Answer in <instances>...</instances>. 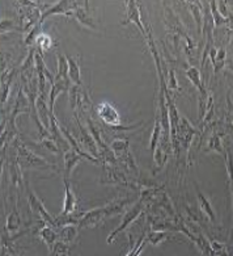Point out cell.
<instances>
[{
    "label": "cell",
    "instance_id": "2e32d148",
    "mask_svg": "<svg viewBox=\"0 0 233 256\" xmlns=\"http://www.w3.org/2000/svg\"><path fill=\"white\" fill-rule=\"evenodd\" d=\"M35 111H37V116H38L39 121L50 130V116H51V112H50V108L47 107L46 99H45V95H38V99L35 101Z\"/></svg>",
    "mask_w": 233,
    "mask_h": 256
},
{
    "label": "cell",
    "instance_id": "7a4b0ae2",
    "mask_svg": "<svg viewBox=\"0 0 233 256\" xmlns=\"http://www.w3.org/2000/svg\"><path fill=\"white\" fill-rule=\"evenodd\" d=\"M111 151L114 153L118 165L122 167L123 170L129 173H134L138 175L139 169L135 162V158L133 155L130 150V145L127 139H122V138H115L114 141H111L110 143Z\"/></svg>",
    "mask_w": 233,
    "mask_h": 256
},
{
    "label": "cell",
    "instance_id": "9c48e42d",
    "mask_svg": "<svg viewBox=\"0 0 233 256\" xmlns=\"http://www.w3.org/2000/svg\"><path fill=\"white\" fill-rule=\"evenodd\" d=\"M76 120H77V125H79V130H80L79 142L81 143V147H83V150H84L85 153H88L89 155H92V157L97 158L99 161H101V158H100L99 146H97V143H96L93 135L91 134L89 129H87V128L83 127V124L80 123V119H79L77 116H76Z\"/></svg>",
    "mask_w": 233,
    "mask_h": 256
},
{
    "label": "cell",
    "instance_id": "44dd1931",
    "mask_svg": "<svg viewBox=\"0 0 233 256\" xmlns=\"http://www.w3.org/2000/svg\"><path fill=\"white\" fill-rule=\"evenodd\" d=\"M195 188H197V193H198V201H199V205H200V209H202V212L206 214L207 217L210 218L211 221L216 222V214H215L214 208H212V205H211L210 200L207 199L206 196L203 195L197 184H195Z\"/></svg>",
    "mask_w": 233,
    "mask_h": 256
},
{
    "label": "cell",
    "instance_id": "7c38bea8",
    "mask_svg": "<svg viewBox=\"0 0 233 256\" xmlns=\"http://www.w3.org/2000/svg\"><path fill=\"white\" fill-rule=\"evenodd\" d=\"M77 200L76 196L73 195V191L69 185V180L65 179V204L61 212V215H71L76 211Z\"/></svg>",
    "mask_w": 233,
    "mask_h": 256
},
{
    "label": "cell",
    "instance_id": "83f0119b",
    "mask_svg": "<svg viewBox=\"0 0 233 256\" xmlns=\"http://www.w3.org/2000/svg\"><path fill=\"white\" fill-rule=\"evenodd\" d=\"M207 150L208 151H216L219 154H223V146H222V141H220V135H219L216 131L211 134V137L208 138L207 141Z\"/></svg>",
    "mask_w": 233,
    "mask_h": 256
},
{
    "label": "cell",
    "instance_id": "4316f807",
    "mask_svg": "<svg viewBox=\"0 0 233 256\" xmlns=\"http://www.w3.org/2000/svg\"><path fill=\"white\" fill-rule=\"evenodd\" d=\"M20 225H21V218H20V214L19 212H12L7 218V222H5V230L7 231H16V230L19 229Z\"/></svg>",
    "mask_w": 233,
    "mask_h": 256
},
{
    "label": "cell",
    "instance_id": "7402d4cb",
    "mask_svg": "<svg viewBox=\"0 0 233 256\" xmlns=\"http://www.w3.org/2000/svg\"><path fill=\"white\" fill-rule=\"evenodd\" d=\"M62 243L68 245L71 242L75 241V238L77 237V227L75 225H65L59 231V235Z\"/></svg>",
    "mask_w": 233,
    "mask_h": 256
},
{
    "label": "cell",
    "instance_id": "d6986e66",
    "mask_svg": "<svg viewBox=\"0 0 233 256\" xmlns=\"http://www.w3.org/2000/svg\"><path fill=\"white\" fill-rule=\"evenodd\" d=\"M210 57L211 62L214 65V74H216L223 69V66L226 63V58H227V51L226 49H216L212 46V49L210 50Z\"/></svg>",
    "mask_w": 233,
    "mask_h": 256
},
{
    "label": "cell",
    "instance_id": "4fadbf2b",
    "mask_svg": "<svg viewBox=\"0 0 233 256\" xmlns=\"http://www.w3.org/2000/svg\"><path fill=\"white\" fill-rule=\"evenodd\" d=\"M81 159H84V157L77 153L76 150H73L72 147H69L67 151H65V179L69 180L73 169L80 163Z\"/></svg>",
    "mask_w": 233,
    "mask_h": 256
},
{
    "label": "cell",
    "instance_id": "5b68a950",
    "mask_svg": "<svg viewBox=\"0 0 233 256\" xmlns=\"http://www.w3.org/2000/svg\"><path fill=\"white\" fill-rule=\"evenodd\" d=\"M25 188H27L28 201H29V207H31L32 212L34 214H37V215L45 222V225L57 226V219L51 217V214L46 211V208H45V205L42 204V201L38 199V196L35 195V192L32 189L28 181L25 183Z\"/></svg>",
    "mask_w": 233,
    "mask_h": 256
},
{
    "label": "cell",
    "instance_id": "9a60e30c",
    "mask_svg": "<svg viewBox=\"0 0 233 256\" xmlns=\"http://www.w3.org/2000/svg\"><path fill=\"white\" fill-rule=\"evenodd\" d=\"M87 4H88V1H81L80 5L76 8V11L72 13V16L77 20V23L80 24V25H83V27H87V28H91V29L96 31L97 28H96L95 23H93L92 17H91V15H89L88 12H87V9H85V7L88 8Z\"/></svg>",
    "mask_w": 233,
    "mask_h": 256
},
{
    "label": "cell",
    "instance_id": "ba28073f",
    "mask_svg": "<svg viewBox=\"0 0 233 256\" xmlns=\"http://www.w3.org/2000/svg\"><path fill=\"white\" fill-rule=\"evenodd\" d=\"M107 218V212L106 207L96 208V209H92V211L87 212L79 218V222L77 225L80 229H84V227H95V226L101 225L103 222V219Z\"/></svg>",
    "mask_w": 233,
    "mask_h": 256
},
{
    "label": "cell",
    "instance_id": "e575fe53",
    "mask_svg": "<svg viewBox=\"0 0 233 256\" xmlns=\"http://www.w3.org/2000/svg\"><path fill=\"white\" fill-rule=\"evenodd\" d=\"M165 85H166V89L170 91H178V83H177L176 74H174V70H169V78L168 82H165Z\"/></svg>",
    "mask_w": 233,
    "mask_h": 256
},
{
    "label": "cell",
    "instance_id": "836d02e7",
    "mask_svg": "<svg viewBox=\"0 0 233 256\" xmlns=\"http://www.w3.org/2000/svg\"><path fill=\"white\" fill-rule=\"evenodd\" d=\"M41 145L45 146V149H47V150H49V151H51V153L58 154V153H59V151H61V149L58 147L57 142L54 141L53 137L43 138V139H41Z\"/></svg>",
    "mask_w": 233,
    "mask_h": 256
},
{
    "label": "cell",
    "instance_id": "484cf974",
    "mask_svg": "<svg viewBox=\"0 0 233 256\" xmlns=\"http://www.w3.org/2000/svg\"><path fill=\"white\" fill-rule=\"evenodd\" d=\"M169 237V234L166 231H160V230H151L147 234V242H149L152 246H159L160 243Z\"/></svg>",
    "mask_w": 233,
    "mask_h": 256
},
{
    "label": "cell",
    "instance_id": "f546056e",
    "mask_svg": "<svg viewBox=\"0 0 233 256\" xmlns=\"http://www.w3.org/2000/svg\"><path fill=\"white\" fill-rule=\"evenodd\" d=\"M191 15L194 17L195 23H197V28H198V33H202V9L199 7L198 3H191L190 5Z\"/></svg>",
    "mask_w": 233,
    "mask_h": 256
},
{
    "label": "cell",
    "instance_id": "603a6c76",
    "mask_svg": "<svg viewBox=\"0 0 233 256\" xmlns=\"http://www.w3.org/2000/svg\"><path fill=\"white\" fill-rule=\"evenodd\" d=\"M55 79H63V81H69L68 79V62L67 57L58 54V70L55 74Z\"/></svg>",
    "mask_w": 233,
    "mask_h": 256
},
{
    "label": "cell",
    "instance_id": "52a82bcc",
    "mask_svg": "<svg viewBox=\"0 0 233 256\" xmlns=\"http://www.w3.org/2000/svg\"><path fill=\"white\" fill-rule=\"evenodd\" d=\"M81 1H72V0H62L58 1L55 5H51L42 13L41 17V24L47 20L50 16L54 15H66V16H72V13L76 11V8L80 5Z\"/></svg>",
    "mask_w": 233,
    "mask_h": 256
},
{
    "label": "cell",
    "instance_id": "d4e9b609",
    "mask_svg": "<svg viewBox=\"0 0 233 256\" xmlns=\"http://www.w3.org/2000/svg\"><path fill=\"white\" fill-rule=\"evenodd\" d=\"M168 147H165L163 143L160 142V145L159 147L156 149V151L153 153V161H155V171H157L159 169L163 167V165L165 163L166 161V158H168Z\"/></svg>",
    "mask_w": 233,
    "mask_h": 256
},
{
    "label": "cell",
    "instance_id": "4dcf8cb0",
    "mask_svg": "<svg viewBox=\"0 0 233 256\" xmlns=\"http://www.w3.org/2000/svg\"><path fill=\"white\" fill-rule=\"evenodd\" d=\"M211 11H212V19H214L215 25H222V24H228L230 21L219 12L218 1H211Z\"/></svg>",
    "mask_w": 233,
    "mask_h": 256
},
{
    "label": "cell",
    "instance_id": "e0dca14e",
    "mask_svg": "<svg viewBox=\"0 0 233 256\" xmlns=\"http://www.w3.org/2000/svg\"><path fill=\"white\" fill-rule=\"evenodd\" d=\"M130 203H133L131 199H118L106 204L105 207H106L107 217H113V215H117V214H125L127 212V205Z\"/></svg>",
    "mask_w": 233,
    "mask_h": 256
},
{
    "label": "cell",
    "instance_id": "1f68e13d",
    "mask_svg": "<svg viewBox=\"0 0 233 256\" xmlns=\"http://www.w3.org/2000/svg\"><path fill=\"white\" fill-rule=\"evenodd\" d=\"M145 245H147V234H143L140 239L136 242V245L131 249V251L126 256H140L141 253H143V250H144Z\"/></svg>",
    "mask_w": 233,
    "mask_h": 256
},
{
    "label": "cell",
    "instance_id": "5bb4252c",
    "mask_svg": "<svg viewBox=\"0 0 233 256\" xmlns=\"http://www.w3.org/2000/svg\"><path fill=\"white\" fill-rule=\"evenodd\" d=\"M69 81H63V79H55L54 81V85H51L49 92V108L50 112L54 113V104H55V100L61 93L63 92L69 91Z\"/></svg>",
    "mask_w": 233,
    "mask_h": 256
},
{
    "label": "cell",
    "instance_id": "cb8c5ba5",
    "mask_svg": "<svg viewBox=\"0 0 233 256\" xmlns=\"http://www.w3.org/2000/svg\"><path fill=\"white\" fill-rule=\"evenodd\" d=\"M39 237L45 242V245H46L49 249H51V247L55 245L58 234L55 233V230H54L51 226H45V227L41 229V231H39Z\"/></svg>",
    "mask_w": 233,
    "mask_h": 256
},
{
    "label": "cell",
    "instance_id": "ffe728a7",
    "mask_svg": "<svg viewBox=\"0 0 233 256\" xmlns=\"http://www.w3.org/2000/svg\"><path fill=\"white\" fill-rule=\"evenodd\" d=\"M68 62V79L72 85H81V70L79 61L72 57H67Z\"/></svg>",
    "mask_w": 233,
    "mask_h": 256
},
{
    "label": "cell",
    "instance_id": "d6a6232c",
    "mask_svg": "<svg viewBox=\"0 0 233 256\" xmlns=\"http://www.w3.org/2000/svg\"><path fill=\"white\" fill-rule=\"evenodd\" d=\"M9 31H19V32H24L23 28L20 25H13L11 20L4 19L1 20V35H5Z\"/></svg>",
    "mask_w": 233,
    "mask_h": 256
},
{
    "label": "cell",
    "instance_id": "30bf717a",
    "mask_svg": "<svg viewBox=\"0 0 233 256\" xmlns=\"http://www.w3.org/2000/svg\"><path fill=\"white\" fill-rule=\"evenodd\" d=\"M126 9H127V15L126 19L122 21V25H126V24H134L135 27L138 28L140 31L141 36L147 39V31H145L144 24L141 21L140 17V7L138 5L136 1L134 0H130V1H126Z\"/></svg>",
    "mask_w": 233,
    "mask_h": 256
},
{
    "label": "cell",
    "instance_id": "277c9868",
    "mask_svg": "<svg viewBox=\"0 0 233 256\" xmlns=\"http://www.w3.org/2000/svg\"><path fill=\"white\" fill-rule=\"evenodd\" d=\"M144 208H145L144 204H141L140 201H138V203L135 204V205H133L131 209H129L126 213L123 214L122 221H121V223H119L118 227H117L115 230H113V231L110 233V235L107 237V239H106L107 243L111 245V243L114 242L115 238L118 237L119 234L123 233V231H126L127 227H130V226L133 225V222H134L136 218L140 217V214L144 212Z\"/></svg>",
    "mask_w": 233,
    "mask_h": 256
},
{
    "label": "cell",
    "instance_id": "ac0fdd59",
    "mask_svg": "<svg viewBox=\"0 0 233 256\" xmlns=\"http://www.w3.org/2000/svg\"><path fill=\"white\" fill-rule=\"evenodd\" d=\"M161 138H163V128H161L160 123V115L156 111V116H155V127H153L152 134H151V143H149V150L151 153H155L156 149L160 145Z\"/></svg>",
    "mask_w": 233,
    "mask_h": 256
},
{
    "label": "cell",
    "instance_id": "8fae6325",
    "mask_svg": "<svg viewBox=\"0 0 233 256\" xmlns=\"http://www.w3.org/2000/svg\"><path fill=\"white\" fill-rule=\"evenodd\" d=\"M68 97H69L71 108H72L75 112L81 109V108L84 107V104L88 101L87 93H85V91L83 89V87L77 85H72L71 87H69Z\"/></svg>",
    "mask_w": 233,
    "mask_h": 256
},
{
    "label": "cell",
    "instance_id": "3957f363",
    "mask_svg": "<svg viewBox=\"0 0 233 256\" xmlns=\"http://www.w3.org/2000/svg\"><path fill=\"white\" fill-rule=\"evenodd\" d=\"M96 112H97L99 119L113 130H133L135 128H139V124L131 125V127H122L121 125V116L117 112L114 105H111L107 101H102V103L97 104L96 105Z\"/></svg>",
    "mask_w": 233,
    "mask_h": 256
},
{
    "label": "cell",
    "instance_id": "d590c367",
    "mask_svg": "<svg viewBox=\"0 0 233 256\" xmlns=\"http://www.w3.org/2000/svg\"><path fill=\"white\" fill-rule=\"evenodd\" d=\"M227 171H228V177H230V183L232 185V191H233V157L231 151H227Z\"/></svg>",
    "mask_w": 233,
    "mask_h": 256
},
{
    "label": "cell",
    "instance_id": "6da1fadb",
    "mask_svg": "<svg viewBox=\"0 0 233 256\" xmlns=\"http://www.w3.org/2000/svg\"><path fill=\"white\" fill-rule=\"evenodd\" d=\"M12 145L16 149V158L19 161L21 167H29V169H38V170H54L55 166L53 163L47 162L45 158L39 157L34 151H32L24 145L19 138H16L12 142Z\"/></svg>",
    "mask_w": 233,
    "mask_h": 256
},
{
    "label": "cell",
    "instance_id": "f1b7e54d",
    "mask_svg": "<svg viewBox=\"0 0 233 256\" xmlns=\"http://www.w3.org/2000/svg\"><path fill=\"white\" fill-rule=\"evenodd\" d=\"M51 45H53V40L50 39L47 35H39L35 40V49L38 50L39 53L43 55V50L47 51L49 49H51Z\"/></svg>",
    "mask_w": 233,
    "mask_h": 256
},
{
    "label": "cell",
    "instance_id": "8992f818",
    "mask_svg": "<svg viewBox=\"0 0 233 256\" xmlns=\"http://www.w3.org/2000/svg\"><path fill=\"white\" fill-rule=\"evenodd\" d=\"M101 181L105 184H117V185H123V187L129 188H136L134 183H131L130 180L127 179V176L125 175V172L121 171L118 166L106 165L103 169V175Z\"/></svg>",
    "mask_w": 233,
    "mask_h": 256
}]
</instances>
